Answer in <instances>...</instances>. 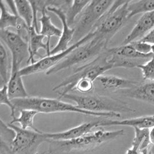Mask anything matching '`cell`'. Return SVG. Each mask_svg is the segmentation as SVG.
Instances as JSON below:
<instances>
[{
    "instance_id": "cell-1",
    "label": "cell",
    "mask_w": 154,
    "mask_h": 154,
    "mask_svg": "<svg viewBox=\"0 0 154 154\" xmlns=\"http://www.w3.org/2000/svg\"><path fill=\"white\" fill-rule=\"evenodd\" d=\"M125 134L124 129L108 131L104 129L94 130L80 137L65 141L50 140L49 154H84L106 143L115 140Z\"/></svg>"
},
{
    "instance_id": "cell-2",
    "label": "cell",
    "mask_w": 154,
    "mask_h": 154,
    "mask_svg": "<svg viewBox=\"0 0 154 154\" xmlns=\"http://www.w3.org/2000/svg\"><path fill=\"white\" fill-rule=\"evenodd\" d=\"M16 110L31 109L39 113L75 112L87 116L102 117L107 118H120L121 114L117 112H87L78 108L69 103L60 99L43 98L39 97H29L20 99H12Z\"/></svg>"
},
{
    "instance_id": "cell-3",
    "label": "cell",
    "mask_w": 154,
    "mask_h": 154,
    "mask_svg": "<svg viewBox=\"0 0 154 154\" xmlns=\"http://www.w3.org/2000/svg\"><path fill=\"white\" fill-rule=\"evenodd\" d=\"M129 1H114L112 6L96 25L91 41L107 46L112 38L122 28L128 19Z\"/></svg>"
},
{
    "instance_id": "cell-4",
    "label": "cell",
    "mask_w": 154,
    "mask_h": 154,
    "mask_svg": "<svg viewBox=\"0 0 154 154\" xmlns=\"http://www.w3.org/2000/svg\"><path fill=\"white\" fill-rule=\"evenodd\" d=\"M112 69L113 68L109 61V53L107 49H106L94 60L77 68L72 75L54 87L53 91L62 89L58 96V99H61L64 95L73 91L75 84L79 80L89 79L95 82L100 76Z\"/></svg>"
},
{
    "instance_id": "cell-5",
    "label": "cell",
    "mask_w": 154,
    "mask_h": 154,
    "mask_svg": "<svg viewBox=\"0 0 154 154\" xmlns=\"http://www.w3.org/2000/svg\"><path fill=\"white\" fill-rule=\"evenodd\" d=\"M64 98L75 103L78 108L94 112H134V110L123 101L99 95H78L72 94L64 95Z\"/></svg>"
},
{
    "instance_id": "cell-6",
    "label": "cell",
    "mask_w": 154,
    "mask_h": 154,
    "mask_svg": "<svg viewBox=\"0 0 154 154\" xmlns=\"http://www.w3.org/2000/svg\"><path fill=\"white\" fill-rule=\"evenodd\" d=\"M114 2V1L110 0L90 1L74 27L75 32L73 41L75 43L83 39L94 30L97 23L112 6Z\"/></svg>"
},
{
    "instance_id": "cell-7",
    "label": "cell",
    "mask_w": 154,
    "mask_h": 154,
    "mask_svg": "<svg viewBox=\"0 0 154 154\" xmlns=\"http://www.w3.org/2000/svg\"><path fill=\"white\" fill-rule=\"evenodd\" d=\"M8 125L14 129L15 136L9 148L1 154H37L39 147L49 141L41 131L23 129L11 123Z\"/></svg>"
},
{
    "instance_id": "cell-8",
    "label": "cell",
    "mask_w": 154,
    "mask_h": 154,
    "mask_svg": "<svg viewBox=\"0 0 154 154\" xmlns=\"http://www.w3.org/2000/svg\"><path fill=\"white\" fill-rule=\"evenodd\" d=\"M107 46L102 43H95L91 40L79 46L55 67L47 72V75L57 73L61 70L71 68L77 65L89 63L103 53Z\"/></svg>"
},
{
    "instance_id": "cell-9",
    "label": "cell",
    "mask_w": 154,
    "mask_h": 154,
    "mask_svg": "<svg viewBox=\"0 0 154 154\" xmlns=\"http://www.w3.org/2000/svg\"><path fill=\"white\" fill-rule=\"evenodd\" d=\"M94 36V32H91L89 34L84 36L83 39H80L78 42L74 43L65 51L55 54L43 57L41 59L39 60L38 61H36L34 63H31L30 65L21 68L20 70V75L23 77L43 72H46V73L55 67L58 63H60L66 57L68 56L75 49L90 41Z\"/></svg>"
},
{
    "instance_id": "cell-10",
    "label": "cell",
    "mask_w": 154,
    "mask_h": 154,
    "mask_svg": "<svg viewBox=\"0 0 154 154\" xmlns=\"http://www.w3.org/2000/svg\"><path fill=\"white\" fill-rule=\"evenodd\" d=\"M0 36L1 42H4L11 53V63L21 66L25 58L29 57L27 42L16 32L9 29L0 30Z\"/></svg>"
},
{
    "instance_id": "cell-11",
    "label": "cell",
    "mask_w": 154,
    "mask_h": 154,
    "mask_svg": "<svg viewBox=\"0 0 154 154\" xmlns=\"http://www.w3.org/2000/svg\"><path fill=\"white\" fill-rule=\"evenodd\" d=\"M0 30L14 28L16 32L27 42L29 27L18 14L8 11L4 1H0Z\"/></svg>"
},
{
    "instance_id": "cell-12",
    "label": "cell",
    "mask_w": 154,
    "mask_h": 154,
    "mask_svg": "<svg viewBox=\"0 0 154 154\" xmlns=\"http://www.w3.org/2000/svg\"><path fill=\"white\" fill-rule=\"evenodd\" d=\"M47 11L56 14L61 21L63 26L62 34L60 37L58 42L55 47L50 51V55H52L65 51L70 47L69 45V43L73 41L75 29L70 28V26L68 24L65 12L61 8L49 7L47 8Z\"/></svg>"
},
{
    "instance_id": "cell-13",
    "label": "cell",
    "mask_w": 154,
    "mask_h": 154,
    "mask_svg": "<svg viewBox=\"0 0 154 154\" xmlns=\"http://www.w3.org/2000/svg\"><path fill=\"white\" fill-rule=\"evenodd\" d=\"M99 120L93 122H87L63 132L57 133H45V134L49 141L73 140L94 131V129L99 127Z\"/></svg>"
},
{
    "instance_id": "cell-14",
    "label": "cell",
    "mask_w": 154,
    "mask_h": 154,
    "mask_svg": "<svg viewBox=\"0 0 154 154\" xmlns=\"http://www.w3.org/2000/svg\"><path fill=\"white\" fill-rule=\"evenodd\" d=\"M154 28V11L143 14L121 45L140 41Z\"/></svg>"
},
{
    "instance_id": "cell-15",
    "label": "cell",
    "mask_w": 154,
    "mask_h": 154,
    "mask_svg": "<svg viewBox=\"0 0 154 154\" xmlns=\"http://www.w3.org/2000/svg\"><path fill=\"white\" fill-rule=\"evenodd\" d=\"M99 127L111 126H131L133 128L148 129H149L154 127V115L145 116L133 118L123 120H111L100 119L99 120Z\"/></svg>"
},
{
    "instance_id": "cell-16",
    "label": "cell",
    "mask_w": 154,
    "mask_h": 154,
    "mask_svg": "<svg viewBox=\"0 0 154 154\" xmlns=\"http://www.w3.org/2000/svg\"><path fill=\"white\" fill-rule=\"evenodd\" d=\"M20 66L12 64L10 77L7 84L8 94L11 99L28 97L22 76L20 75Z\"/></svg>"
},
{
    "instance_id": "cell-17",
    "label": "cell",
    "mask_w": 154,
    "mask_h": 154,
    "mask_svg": "<svg viewBox=\"0 0 154 154\" xmlns=\"http://www.w3.org/2000/svg\"><path fill=\"white\" fill-rule=\"evenodd\" d=\"M46 37L38 33L35 28L32 26L28 28V43L29 57L27 63L31 62V63L35 62V56H39V50L43 49L46 52V56H49L50 53V47L47 42H44V39Z\"/></svg>"
},
{
    "instance_id": "cell-18",
    "label": "cell",
    "mask_w": 154,
    "mask_h": 154,
    "mask_svg": "<svg viewBox=\"0 0 154 154\" xmlns=\"http://www.w3.org/2000/svg\"><path fill=\"white\" fill-rule=\"evenodd\" d=\"M119 91L129 98L154 105V82H149L132 88Z\"/></svg>"
},
{
    "instance_id": "cell-19",
    "label": "cell",
    "mask_w": 154,
    "mask_h": 154,
    "mask_svg": "<svg viewBox=\"0 0 154 154\" xmlns=\"http://www.w3.org/2000/svg\"><path fill=\"white\" fill-rule=\"evenodd\" d=\"M97 80L103 88L116 91L130 89L138 85L135 82L114 75H102L98 77Z\"/></svg>"
},
{
    "instance_id": "cell-20",
    "label": "cell",
    "mask_w": 154,
    "mask_h": 154,
    "mask_svg": "<svg viewBox=\"0 0 154 154\" xmlns=\"http://www.w3.org/2000/svg\"><path fill=\"white\" fill-rule=\"evenodd\" d=\"M47 8H43L41 11L42 16L39 19L41 23L39 34L48 38L47 43L50 45V38L52 36L60 37L62 34V29L56 26L51 21V17L46 13Z\"/></svg>"
},
{
    "instance_id": "cell-21",
    "label": "cell",
    "mask_w": 154,
    "mask_h": 154,
    "mask_svg": "<svg viewBox=\"0 0 154 154\" xmlns=\"http://www.w3.org/2000/svg\"><path fill=\"white\" fill-rule=\"evenodd\" d=\"M109 51L114 55L130 60H149L154 54H144L138 52L131 44L121 45L119 46L108 49Z\"/></svg>"
},
{
    "instance_id": "cell-22",
    "label": "cell",
    "mask_w": 154,
    "mask_h": 154,
    "mask_svg": "<svg viewBox=\"0 0 154 154\" xmlns=\"http://www.w3.org/2000/svg\"><path fill=\"white\" fill-rule=\"evenodd\" d=\"M19 112V117H16L13 119L11 124H14V123H17L20 125V127L23 129H31L37 132L40 131L35 128L34 124L35 116L39 112L31 109H21Z\"/></svg>"
},
{
    "instance_id": "cell-23",
    "label": "cell",
    "mask_w": 154,
    "mask_h": 154,
    "mask_svg": "<svg viewBox=\"0 0 154 154\" xmlns=\"http://www.w3.org/2000/svg\"><path fill=\"white\" fill-rule=\"evenodd\" d=\"M128 19L137 14H144L154 11V0L129 1L128 5Z\"/></svg>"
},
{
    "instance_id": "cell-24",
    "label": "cell",
    "mask_w": 154,
    "mask_h": 154,
    "mask_svg": "<svg viewBox=\"0 0 154 154\" xmlns=\"http://www.w3.org/2000/svg\"><path fill=\"white\" fill-rule=\"evenodd\" d=\"M14 4L19 16L25 22L28 27H32L34 21V12L30 1H14Z\"/></svg>"
},
{
    "instance_id": "cell-25",
    "label": "cell",
    "mask_w": 154,
    "mask_h": 154,
    "mask_svg": "<svg viewBox=\"0 0 154 154\" xmlns=\"http://www.w3.org/2000/svg\"><path fill=\"white\" fill-rule=\"evenodd\" d=\"M12 64L10 65L7 51L4 44L1 42L0 45V86L7 85L10 77Z\"/></svg>"
},
{
    "instance_id": "cell-26",
    "label": "cell",
    "mask_w": 154,
    "mask_h": 154,
    "mask_svg": "<svg viewBox=\"0 0 154 154\" xmlns=\"http://www.w3.org/2000/svg\"><path fill=\"white\" fill-rule=\"evenodd\" d=\"M134 137L132 147L139 149L142 154H148L150 143L149 138V129L134 128Z\"/></svg>"
},
{
    "instance_id": "cell-27",
    "label": "cell",
    "mask_w": 154,
    "mask_h": 154,
    "mask_svg": "<svg viewBox=\"0 0 154 154\" xmlns=\"http://www.w3.org/2000/svg\"><path fill=\"white\" fill-rule=\"evenodd\" d=\"M90 1H70L68 8L65 12L68 24H73L77 16L82 14Z\"/></svg>"
},
{
    "instance_id": "cell-28",
    "label": "cell",
    "mask_w": 154,
    "mask_h": 154,
    "mask_svg": "<svg viewBox=\"0 0 154 154\" xmlns=\"http://www.w3.org/2000/svg\"><path fill=\"white\" fill-rule=\"evenodd\" d=\"M137 68L141 70L144 80L154 82V54L149 60L138 65Z\"/></svg>"
},
{
    "instance_id": "cell-29",
    "label": "cell",
    "mask_w": 154,
    "mask_h": 154,
    "mask_svg": "<svg viewBox=\"0 0 154 154\" xmlns=\"http://www.w3.org/2000/svg\"><path fill=\"white\" fill-rule=\"evenodd\" d=\"M0 103L1 105H6L8 106L11 110V116L14 119L16 117L15 113H16V107L14 106L12 99L10 98L8 91L7 85H4L2 87H1L0 90Z\"/></svg>"
},
{
    "instance_id": "cell-30",
    "label": "cell",
    "mask_w": 154,
    "mask_h": 154,
    "mask_svg": "<svg viewBox=\"0 0 154 154\" xmlns=\"http://www.w3.org/2000/svg\"><path fill=\"white\" fill-rule=\"evenodd\" d=\"M94 82L89 79L79 80L75 84L73 91H77L82 93L89 92L94 88Z\"/></svg>"
},
{
    "instance_id": "cell-31",
    "label": "cell",
    "mask_w": 154,
    "mask_h": 154,
    "mask_svg": "<svg viewBox=\"0 0 154 154\" xmlns=\"http://www.w3.org/2000/svg\"><path fill=\"white\" fill-rule=\"evenodd\" d=\"M130 44H131L138 52L141 54H149L152 53V45L151 44L141 41H136Z\"/></svg>"
},
{
    "instance_id": "cell-32",
    "label": "cell",
    "mask_w": 154,
    "mask_h": 154,
    "mask_svg": "<svg viewBox=\"0 0 154 154\" xmlns=\"http://www.w3.org/2000/svg\"><path fill=\"white\" fill-rule=\"evenodd\" d=\"M140 41L154 45V28L152 29L147 35Z\"/></svg>"
},
{
    "instance_id": "cell-33",
    "label": "cell",
    "mask_w": 154,
    "mask_h": 154,
    "mask_svg": "<svg viewBox=\"0 0 154 154\" xmlns=\"http://www.w3.org/2000/svg\"><path fill=\"white\" fill-rule=\"evenodd\" d=\"M125 154H142L140 151L136 148L131 147L126 150Z\"/></svg>"
},
{
    "instance_id": "cell-34",
    "label": "cell",
    "mask_w": 154,
    "mask_h": 154,
    "mask_svg": "<svg viewBox=\"0 0 154 154\" xmlns=\"http://www.w3.org/2000/svg\"><path fill=\"white\" fill-rule=\"evenodd\" d=\"M149 138L150 143L154 146V127L149 129Z\"/></svg>"
},
{
    "instance_id": "cell-35",
    "label": "cell",
    "mask_w": 154,
    "mask_h": 154,
    "mask_svg": "<svg viewBox=\"0 0 154 154\" xmlns=\"http://www.w3.org/2000/svg\"><path fill=\"white\" fill-rule=\"evenodd\" d=\"M152 53L154 54V45H152Z\"/></svg>"
},
{
    "instance_id": "cell-36",
    "label": "cell",
    "mask_w": 154,
    "mask_h": 154,
    "mask_svg": "<svg viewBox=\"0 0 154 154\" xmlns=\"http://www.w3.org/2000/svg\"><path fill=\"white\" fill-rule=\"evenodd\" d=\"M44 154V153H43V154Z\"/></svg>"
},
{
    "instance_id": "cell-37",
    "label": "cell",
    "mask_w": 154,
    "mask_h": 154,
    "mask_svg": "<svg viewBox=\"0 0 154 154\" xmlns=\"http://www.w3.org/2000/svg\"></svg>"
}]
</instances>
